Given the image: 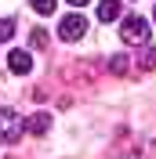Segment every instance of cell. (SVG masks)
Masks as SVG:
<instances>
[{"mask_svg": "<svg viewBox=\"0 0 156 159\" xmlns=\"http://www.w3.org/2000/svg\"><path fill=\"white\" fill-rule=\"evenodd\" d=\"M120 36L124 43H149V22L142 15H127L120 18Z\"/></svg>", "mask_w": 156, "mask_h": 159, "instance_id": "cell-1", "label": "cell"}, {"mask_svg": "<svg viewBox=\"0 0 156 159\" xmlns=\"http://www.w3.org/2000/svg\"><path fill=\"white\" fill-rule=\"evenodd\" d=\"M22 130H26V119L18 112L15 109H0V141L4 145H15L22 138Z\"/></svg>", "mask_w": 156, "mask_h": 159, "instance_id": "cell-2", "label": "cell"}, {"mask_svg": "<svg viewBox=\"0 0 156 159\" xmlns=\"http://www.w3.org/2000/svg\"><path fill=\"white\" fill-rule=\"evenodd\" d=\"M84 33H87V18L84 15H66V18L58 22V36L66 40V43H73V40H84Z\"/></svg>", "mask_w": 156, "mask_h": 159, "instance_id": "cell-3", "label": "cell"}, {"mask_svg": "<svg viewBox=\"0 0 156 159\" xmlns=\"http://www.w3.org/2000/svg\"><path fill=\"white\" fill-rule=\"evenodd\" d=\"M7 69L15 72V76H26V72L33 69V58H29V51H18V47H15V51L7 54Z\"/></svg>", "mask_w": 156, "mask_h": 159, "instance_id": "cell-4", "label": "cell"}, {"mask_svg": "<svg viewBox=\"0 0 156 159\" xmlns=\"http://www.w3.org/2000/svg\"><path fill=\"white\" fill-rule=\"evenodd\" d=\"M120 15H124V4H120V0H102V4H98V18L105 22H120Z\"/></svg>", "mask_w": 156, "mask_h": 159, "instance_id": "cell-5", "label": "cell"}, {"mask_svg": "<svg viewBox=\"0 0 156 159\" xmlns=\"http://www.w3.org/2000/svg\"><path fill=\"white\" fill-rule=\"evenodd\" d=\"M153 69H156V47L142 43V51H138V72H153Z\"/></svg>", "mask_w": 156, "mask_h": 159, "instance_id": "cell-6", "label": "cell"}, {"mask_svg": "<svg viewBox=\"0 0 156 159\" xmlns=\"http://www.w3.org/2000/svg\"><path fill=\"white\" fill-rule=\"evenodd\" d=\"M26 130H29V134H47V130H51V116H47V112L29 116V119H26Z\"/></svg>", "mask_w": 156, "mask_h": 159, "instance_id": "cell-7", "label": "cell"}, {"mask_svg": "<svg viewBox=\"0 0 156 159\" xmlns=\"http://www.w3.org/2000/svg\"><path fill=\"white\" fill-rule=\"evenodd\" d=\"M127 69H131V58H127V54H113V58H109V72H113V76H124Z\"/></svg>", "mask_w": 156, "mask_h": 159, "instance_id": "cell-8", "label": "cell"}, {"mask_svg": "<svg viewBox=\"0 0 156 159\" xmlns=\"http://www.w3.org/2000/svg\"><path fill=\"white\" fill-rule=\"evenodd\" d=\"M29 4H33L37 15H55V4H58V0H29Z\"/></svg>", "mask_w": 156, "mask_h": 159, "instance_id": "cell-9", "label": "cell"}, {"mask_svg": "<svg viewBox=\"0 0 156 159\" xmlns=\"http://www.w3.org/2000/svg\"><path fill=\"white\" fill-rule=\"evenodd\" d=\"M15 36V18H0V43Z\"/></svg>", "mask_w": 156, "mask_h": 159, "instance_id": "cell-10", "label": "cell"}, {"mask_svg": "<svg viewBox=\"0 0 156 159\" xmlns=\"http://www.w3.org/2000/svg\"><path fill=\"white\" fill-rule=\"evenodd\" d=\"M44 43H47V33L37 29V33H33V47H44Z\"/></svg>", "mask_w": 156, "mask_h": 159, "instance_id": "cell-11", "label": "cell"}, {"mask_svg": "<svg viewBox=\"0 0 156 159\" xmlns=\"http://www.w3.org/2000/svg\"><path fill=\"white\" fill-rule=\"evenodd\" d=\"M69 4H73V7H84V4H91V0H69Z\"/></svg>", "mask_w": 156, "mask_h": 159, "instance_id": "cell-12", "label": "cell"}, {"mask_svg": "<svg viewBox=\"0 0 156 159\" xmlns=\"http://www.w3.org/2000/svg\"><path fill=\"white\" fill-rule=\"evenodd\" d=\"M153 18H156V11H153Z\"/></svg>", "mask_w": 156, "mask_h": 159, "instance_id": "cell-13", "label": "cell"}]
</instances>
